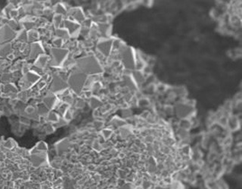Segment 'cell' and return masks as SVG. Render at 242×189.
I'll return each mask as SVG.
<instances>
[{
    "label": "cell",
    "mask_w": 242,
    "mask_h": 189,
    "mask_svg": "<svg viewBox=\"0 0 242 189\" xmlns=\"http://www.w3.org/2000/svg\"><path fill=\"white\" fill-rule=\"evenodd\" d=\"M40 79V76L38 75L37 73L31 72L27 73V74L24 76V81H23V84L24 86H25V89L31 87L33 84H35L37 81H39V79Z\"/></svg>",
    "instance_id": "9"
},
{
    "label": "cell",
    "mask_w": 242,
    "mask_h": 189,
    "mask_svg": "<svg viewBox=\"0 0 242 189\" xmlns=\"http://www.w3.org/2000/svg\"><path fill=\"white\" fill-rule=\"evenodd\" d=\"M69 51L61 48H52L51 49L52 59L50 63L52 67L60 68L64 65V63L68 57Z\"/></svg>",
    "instance_id": "4"
},
{
    "label": "cell",
    "mask_w": 242,
    "mask_h": 189,
    "mask_svg": "<svg viewBox=\"0 0 242 189\" xmlns=\"http://www.w3.org/2000/svg\"><path fill=\"white\" fill-rule=\"evenodd\" d=\"M15 33L9 25H4L0 28V44L8 43V42L15 37Z\"/></svg>",
    "instance_id": "7"
},
{
    "label": "cell",
    "mask_w": 242,
    "mask_h": 189,
    "mask_svg": "<svg viewBox=\"0 0 242 189\" xmlns=\"http://www.w3.org/2000/svg\"><path fill=\"white\" fill-rule=\"evenodd\" d=\"M11 50H12V47L9 42L5 44H0V57H3L10 54Z\"/></svg>",
    "instance_id": "14"
},
{
    "label": "cell",
    "mask_w": 242,
    "mask_h": 189,
    "mask_svg": "<svg viewBox=\"0 0 242 189\" xmlns=\"http://www.w3.org/2000/svg\"><path fill=\"white\" fill-rule=\"evenodd\" d=\"M90 104H91V106L94 108H96L98 107H99L102 104V101L98 99L96 97H92L91 98V100H90Z\"/></svg>",
    "instance_id": "16"
},
{
    "label": "cell",
    "mask_w": 242,
    "mask_h": 189,
    "mask_svg": "<svg viewBox=\"0 0 242 189\" xmlns=\"http://www.w3.org/2000/svg\"><path fill=\"white\" fill-rule=\"evenodd\" d=\"M66 9L61 4H58V5H56L55 7V12L57 15H65L66 13Z\"/></svg>",
    "instance_id": "17"
},
{
    "label": "cell",
    "mask_w": 242,
    "mask_h": 189,
    "mask_svg": "<svg viewBox=\"0 0 242 189\" xmlns=\"http://www.w3.org/2000/svg\"><path fill=\"white\" fill-rule=\"evenodd\" d=\"M68 85L67 82L64 81V79L59 76H56L53 78L51 89L54 93H62L67 90Z\"/></svg>",
    "instance_id": "8"
},
{
    "label": "cell",
    "mask_w": 242,
    "mask_h": 189,
    "mask_svg": "<svg viewBox=\"0 0 242 189\" xmlns=\"http://www.w3.org/2000/svg\"><path fill=\"white\" fill-rule=\"evenodd\" d=\"M25 111H26V113H29V114H31V113H33L34 112V108L31 106L27 107V108L25 109Z\"/></svg>",
    "instance_id": "20"
},
{
    "label": "cell",
    "mask_w": 242,
    "mask_h": 189,
    "mask_svg": "<svg viewBox=\"0 0 242 189\" xmlns=\"http://www.w3.org/2000/svg\"><path fill=\"white\" fill-rule=\"evenodd\" d=\"M69 13L70 16L71 17L70 20L76 21L79 24H82L86 20L85 14L83 13V10L80 8H74V9H70Z\"/></svg>",
    "instance_id": "10"
},
{
    "label": "cell",
    "mask_w": 242,
    "mask_h": 189,
    "mask_svg": "<svg viewBox=\"0 0 242 189\" xmlns=\"http://www.w3.org/2000/svg\"><path fill=\"white\" fill-rule=\"evenodd\" d=\"M87 79H88V76L76 70L70 75L67 83L71 89L76 94H79L81 92L83 87L86 85Z\"/></svg>",
    "instance_id": "2"
},
{
    "label": "cell",
    "mask_w": 242,
    "mask_h": 189,
    "mask_svg": "<svg viewBox=\"0 0 242 189\" xmlns=\"http://www.w3.org/2000/svg\"><path fill=\"white\" fill-rule=\"evenodd\" d=\"M113 47L112 39H102L97 44V50L104 57H108L110 55Z\"/></svg>",
    "instance_id": "5"
},
{
    "label": "cell",
    "mask_w": 242,
    "mask_h": 189,
    "mask_svg": "<svg viewBox=\"0 0 242 189\" xmlns=\"http://www.w3.org/2000/svg\"><path fill=\"white\" fill-rule=\"evenodd\" d=\"M117 52L120 61L125 68L129 70L135 69V52L133 49L126 45L121 44Z\"/></svg>",
    "instance_id": "3"
},
{
    "label": "cell",
    "mask_w": 242,
    "mask_h": 189,
    "mask_svg": "<svg viewBox=\"0 0 242 189\" xmlns=\"http://www.w3.org/2000/svg\"><path fill=\"white\" fill-rule=\"evenodd\" d=\"M49 57H48L47 55H45L44 54L40 55H39L36 57L35 65L37 67V68L42 69V68H44V67L46 66L47 62L49 61Z\"/></svg>",
    "instance_id": "12"
},
{
    "label": "cell",
    "mask_w": 242,
    "mask_h": 189,
    "mask_svg": "<svg viewBox=\"0 0 242 189\" xmlns=\"http://www.w3.org/2000/svg\"><path fill=\"white\" fill-rule=\"evenodd\" d=\"M76 65L78 71L86 76L98 75L103 72V68L99 60L94 55L81 57L76 61Z\"/></svg>",
    "instance_id": "1"
},
{
    "label": "cell",
    "mask_w": 242,
    "mask_h": 189,
    "mask_svg": "<svg viewBox=\"0 0 242 189\" xmlns=\"http://www.w3.org/2000/svg\"><path fill=\"white\" fill-rule=\"evenodd\" d=\"M64 26L65 28L68 31L70 37H76L80 33L81 30V24L73 21L70 19H67L64 20Z\"/></svg>",
    "instance_id": "6"
},
{
    "label": "cell",
    "mask_w": 242,
    "mask_h": 189,
    "mask_svg": "<svg viewBox=\"0 0 242 189\" xmlns=\"http://www.w3.org/2000/svg\"><path fill=\"white\" fill-rule=\"evenodd\" d=\"M63 42H64V40L58 37L53 40V44L55 46V48H61L63 45Z\"/></svg>",
    "instance_id": "18"
},
{
    "label": "cell",
    "mask_w": 242,
    "mask_h": 189,
    "mask_svg": "<svg viewBox=\"0 0 242 189\" xmlns=\"http://www.w3.org/2000/svg\"><path fill=\"white\" fill-rule=\"evenodd\" d=\"M44 53L43 52V49H42V46L40 45L39 42H33L31 45V53H30V56L31 58L33 57H37L38 56L42 55Z\"/></svg>",
    "instance_id": "11"
},
{
    "label": "cell",
    "mask_w": 242,
    "mask_h": 189,
    "mask_svg": "<svg viewBox=\"0 0 242 189\" xmlns=\"http://www.w3.org/2000/svg\"><path fill=\"white\" fill-rule=\"evenodd\" d=\"M56 35L57 37L60 38V39L65 40V39H68L70 38L69 33H68V31L65 28H58L56 30Z\"/></svg>",
    "instance_id": "13"
},
{
    "label": "cell",
    "mask_w": 242,
    "mask_h": 189,
    "mask_svg": "<svg viewBox=\"0 0 242 189\" xmlns=\"http://www.w3.org/2000/svg\"><path fill=\"white\" fill-rule=\"evenodd\" d=\"M64 20H63V15H61L55 14L54 15V17H53V22H54L55 26L56 27H58V28H59L60 25L62 23H64Z\"/></svg>",
    "instance_id": "15"
},
{
    "label": "cell",
    "mask_w": 242,
    "mask_h": 189,
    "mask_svg": "<svg viewBox=\"0 0 242 189\" xmlns=\"http://www.w3.org/2000/svg\"><path fill=\"white\" fill-rule=\"evenodd\" d=\"M102 134H103V136L105 137V139H108L110 138V135H112V131L110 129H105L102 131Z\"/></svg>",
    "instance_id": "19"
}]
</instances>
